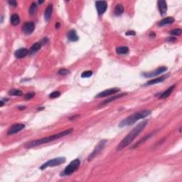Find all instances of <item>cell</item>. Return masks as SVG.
Listing matches in <instances>:
<instances>
[{"mask_svg":"<svg viewBox=\"0 0 182 182\" xmlns=\"http://www.w3.org/2000/svg\"><path fill=\"white\" fill-rule=\"evenodd\" d=\"M147 123H148L147 120H144L142 122H140L139 124H137L136 127L131 131L130 132H129L127 135V136L124 137L123 140L119 142V144L117 145V151L122 150L125 147H127V146H129V145L135 140V138L142 132V130L145 128V127H146Z\"/></svg>","mask_w":182,"mask_h":182,"instance_id":"1","label":"cell"},{"mask_svg":"<svg viewBox=\"0 0 182 182\" xmlns=\"http://www.w3.org/2000/svg\"><path fill=\"white\" fill-rule=\"evenodd\" d=\"M73 129H68V130H66L65 131H63V132H59L58 134H56V135H51V136H49L44 137V138H41L39 139V140H33L32 142H30L27 143L26 144V148L27 149H31V148L36 147L39 146V145L44 144L46 143H49L51 142L54 141V140H56L58 139L61 138V137H63L66 135H69L71 134L72 132H73Z\"/></svg>","mask_w":182,"mask_h":182,"instance_id":"2","label":"cell"},{"mask_svg":"<svg viewBox=\"0 0 182 182\" xmlns=\"http://www.w3.org/2000/svg\"><path fill=\"white\" fill-rule=\"evenodd\" d=\"M151 111L149 110H144L139 111L137 113H134L133 115L129 116V117L124 119L123 120L121 121L120 123L119 124V127H126V126L132 125V124H135L139 119H144V118L149 116V115H151Z\"/></svg>","mask_w":182,"mask_h":182,"instance_id":"3","label":"cell"},{"mask_svg":"<svg viewBox=\"0 0 182 182\" xmlns=\"http://www.w3.org/2000/svg\"><path fill=\"white\" fill-rule=\"evenodd\" d=\"M80 165H81V161H80V159H74V160L72 161V162L65 167L63 172L61 174V175L63 176L71 175L72 174L74 173V172L79 168Z\"/></svg>","mask_w":182,"mask_h":182,"instance_id":"4","label":"cell"},{"mask_svg":"<svg viewBox=\"0 0 182 182\" xmlns=\"http://www.w3.org/2000/svg\"><path fill=\"white\" fill-rule=\"evenodd\" d=\"M65 162V157H57L54 158V159H50L48 162L44 163V164L41 166L40 169L41 170H44L48 167H57V166L60 165V164H63Z\"/></svg>","mask_w":182,"mask_h":182,"instance_id":"5","label":"cell"},{"mask_svg":"<svg viewBox=\"0 0 182 182\" xmlns=\"http://www.w3.org/2000/svg\"><path fill=\"white\" fill-rule=\"evenodd\" d=\"M106 142H107V140H102V141H100V142H99L98 144L96 146V147H95V149H94V151H92V152L90 154V156H88V161L92 160L95 156H96L97 155H98V154L101 152L102 150L104 149L105 144H106Z\"/></svg>","mask_w":182,"mask_h":182,"instance_id":"6","label":"cell"},{"mask_svg":"<svg viewBox=\"0 0 182 182\" xmlns=\"http://www.w3.org/2000/svg\"><path fill=\"white\" fill-rule=\"evenodd\" d=\"M120 91V89L117 88H110L108 90H105L102 92H100V93H98V95L95 96V98H104V97H108L110 96V95H113V94L117 93V92Z\"/></svg>","mask_w":182,"mask_h":182,"instance_id":"7","label":"cell"},{"mask_svg":"<svg viewBox=\"0 0 182 182\" xmlns=\"http://www.w3.org/2000/svg\"><path fill=\"white\" fill-rule=\"evenodd\" d=\"M35 29V24L32 22H25L22 26V31L25 35L31 34Z\"/></svg>","mask_w":182,"mask_h":182,"instance_id":"8","label":"cell"},{"mask_svg":"<svg viewBox=\"0 0 182 182\" xmlns=\"http://www.w3.org/2000/svg\"><path fill=\"white\" fill-rule=\"evenodd\" d=\"M167 70V67H160V68H156L155 71L149 72V73H143V76L145 78H153V77H156V76H159V74H162V73L165 72Z\"/></svg>","mask_w":182,"mask_h":182,"instance_id":"9","label":"cell"},{"mask_svg":"<svg viewBox=\"0 0 182 182\" xmlns=\"http://www.w3.org/2000/svg\"><path fill=\"white\" fill-rule=\"evenodd\" d=\"M95 7H96L98 14L101 15V14H104L105 11L107 10L108 4H107V2L105 1H96V2H95Z\"/></svg>","mask_w":182,"mask_h":182,"instance_id":"10","label":"cell"},{"mask_svg":"<svg viewBox=\"0 0 182 182\" xmlns=\"http://www.w3.org/2000/svg\"><path fill=\"white\" fill-rule=\"evenodd\" d=\"M24 127L25 125L24 124H14L9 129V130L7 132V135H14V134L17 133V132H20L23 129H24Z\"/></svg>","mask_w":182,"mask_h":182,"instance_id":"11","label":"cell"},{"mask_svg":"<svg viewBox=\"0 0 182 182\" xmlns=\"http://www.w3.org/2000/svg\"><path fill=\"white\" fill-rule=\"evenodd\" d=\"M29 53V51L28 49H25V48H22V49H19L17 50L14 53V56L16 58H22L26 56Z\"/></svg>","mask_w":182,"mask_h":182,"instance_id":"12","label":"cell"},{"mask_svg":"<svg viewBox=\"0 0 182 182\" xmlns=\"http://www.w3.org/2000/svg\"><path fill=\"white\" fill-rule=\"evenodd\" d=\"M158 8H159V10L160 14L162 15H164L167 13V4L165 1L164 0H160V1H158Z\"/></svg>","mask_w":182,"mask_h":182,"instance_id":"13","label":"cell"},{"mask_svg":"<svg viewBox=\"0 0 182 182\" xmlns=\"http://www.w3.org/2000/svg\"><path fill=\"white\" fill-rule=\"evenodd\" d=\"M125 95H127V93H122V94H120V95H115V96H114V97H110V98L107 99V100H105L103 102H102V103H100L99 106H100V107L104 106V105L108 104V103H110V102L114 101V100H117V99H119V98H122V97L125 96Z\"/></svg>","mask_w":182,"mask_h":182,"instance_id":"14","label":"cell"},{"mask_svg":"<svg viewBox=\"0 0 182 182\" xmlns=\"http://www.w3.org/2000/svg\"><path fill=\"white\" fill-rule=\"evenodd\" d=\"M67 36H68V40L70 41H72V42H76V41H78V39H79L77 33H76L75 30H70L68 32Z\"/></svg>","mask_w":182,"mask_h":182,"instance_id":"15","label":"cell"},{"mask_svg":"<svg viewBox=\"0 0 182 182\" xmlns=\"http://www.w3.org/2000/svg\"><path fill=\"white\" fill-rule=\"evenodd\" d=\"M53 12V4H49L47 7H46L45 12H44V19L46 22H49L51 18Z\"/></svg>","mask_w":182,"mask_h":182,"instance_id":"16","label":"cell"},{"mask_svg":"<svg viewBox=\"0 0 182 182\" xmlns=\"http://www.w3.org/2000/svg\"><path fill=\"white\" fill-rule=\"evenodd\" d=\"M167 78V76H161V77L156 78H155V79L150 80L149 81H148V82L145 84V85H152L159 83H162L163 82V81H165Z\"/></svg>","mask_w":182,"mask_h":182,"instance_id":"17","label":"cell"},{"mask_svg":"<svg viewBox=\"0 0 182 182\" xmlns=\"http://www.w3.org/2000/svg\"><path fill=\"white\" fill-rule=\"evenodd\" d=\"M174 88H175V85H173L170 86L168 89H167V90L164 91V92H163L161 94V95L159 96V99H165V98H168L169 95L172 93V92H173L174 89Z\"/></svg>","mask_w":182,"mask_h":182,"instance_id":"18","label":"cell"},{"mask_svg":"<svg viewBox=\"0 0 182 182\" xmlns=\"http://www.w3.org/2000/svg\"><path fill=\"white\" fill-rule=\"evenodd\" d=\"M175 19L173 18V17H167V18L163 19L162 20H161L159 23V26H167V25L172 24L174 22Z\"/></svg>","mask_w":182,"mask_h":182,"instance_id":"19","label":"cell"},{"mask_svg":"<svg viewBox=\"0 0 182 182\" xmlns=\"http://www.w3.org/2000/svg\"><path fill=\"white\" fill-rule=\"evenodd\" d=\"M124 12V7L122 4H119L115 8L114 14L115 16H120Z\"/></svg>","mask_w":182,"mask_h":182,"instance_id":"20","label":"cell"},{"mask_svg":"<svg viewBox=\"0 0 182 182\" xmlns=\"http://www.w3.org/2000/svg\"><path fill=\"white\" fill-rule=\"evenodd\" d=\"M20 23V18L17 14H12L11 17V24L13 26H17Z\"/></svg>","mask_w":182,"mask_h":182,"instance_id":"21","label":"cell"},{"mask_svg":"<svg viewBox=\"0 0 182 182\" xmlns=\"http://www.w3.org/2000/svg\"><path fill=\"white\" fill-rule=\"evenodd\" d=\"M116 51L119 55H124L129 52V49L127 46H121V47H118L116 49Z\"/></svg>","mask_w":182,"mask_h":182,"instance_id":"22","label":"cell"},{"mask_svg":"<svg viewBox=\"0 0 182 182\" xmlns=\"http://www.w3.org/2000/svg\"><path fill=\"white\" fill-rule=\"evenodd\" d=\"M41 48V43H35L34 44H33L32 46L31 47V49H30L29 50V53H33L35 52H37L38 51L40 50Z\"/></svg>","mask_w":182,"mask_h":182,"instance_id":"23","label":"cell"},{"mask_svg":"<svg viewBox=\"0 0 182 182\" xmlns=\"http://www.w3.org/2000/svg\"><path fill=\"white\" fill-rule=\"evenodd\" d=\"M37 9L38 6L37 4H36V3L33 2L32 4H31V6H30L29 14H31V15H34V14L36 13V12H37Z\"/></svg>","mask_w":182,"mask_h":182,"instance_id":"24","label":"cell"},{"mask_svg":"<svg viewBox=\"0 0 182 182\" xmlns=\"http://www.w3.org/2000/svg\"><path fill=\"white\" fill-rule=\"evenodd\" d=\"M9 95H12V96H22L23 95V92L19 90L14 89V90H11L9 91Z\"/></svg>","mask_w":182,"mask_h":182,"instance_id":"25","label":"cell"},{"mask_svg":"<svg viewBox=\"0 0 182 182\" xmlns=\"http://www.w3.org/2000/svg\"><path fill=\"white\" fill-rule=\"evenodd\" d=\"M154 135V132H152V133H151V134H149V135H147V136H145L144 137V138H143V139H142V140H140V141H139V142H137V143L136 144H135V146H134V148H135V147H138V146H139V145H140V144H142V143H143V142H144V141H145V140H147V139H149V138H150V137H151V136H152V135Z\"/></svg>","mask_w":182,"mask_h":182,"instance_id":"26","label":"cell"},{"mask_svg":"<svg viewBox=\"0 0 182 182\" xmlns=\"http://www.w3.org/2000/svg\"><path fill=\"white\" fill-rule=\"evenodd\" d=\"M182 33V30L181 28H175V29L171 31L169 33L172 36H181Z\"/></svg>","mask_w":182,"mask_h":182,"instance_id":"27","label":"cell"},{"mask_svg":"<svg viewBox=\"0 0 182 182\" xmlns=\"http://www.w3.org/2000/svg\"><path fill=\"white\" fill-rule=\"evenodd\" d=\"M71 73V71L68 69H65V68H61L58 71V74L61 75V76H65V75H68Z\"/></svg>","mask_w":182,"mask_h":182,"instance_id":"28","label":"cell"},{"mask_svg":"<svg viewBox=\"0 0 182 182\" xmlns=\"http://www.w3.org/2000/svg\"><path fill=\"white\" fill-rule=\"evenodd\" d=\"M60 95V92H59V91H53V92H51V93L49 95V97H50V98H58L59 96Z\"/></svg>","mask_w":182,"mask_h":182,"instance_id":"29","label":"cell"},{"mask_svg":"<svg viewBox=\"0 0 182 182\" xmlns=\"http://www.w3.org/2000/svg\"><path fill=\"white\" fill-rule=\"evenodd\" d=\"M92 76V72L91 71H86L83 72L81 75L82 78H90V76Z\"/></svg>","mask_w":182,"mask_h":182,"instance_id":"30","label":"cell"},{"mask_svg":"<svg viewBox=\"0 0 182 182\" xmlns=\"http://www.w3.org/2000/svg\"><path fill=\"white\" fill-rule=\"evenodd\" d=\"M35 95V92H28V93L26 94V95H24V99L25 100H31V99H32L33 97H34Z\"/></svg>","mask_w":182,"mask_h":182,"instance_id":"31","label":"cell"},{"mask_svg":"<svg viewBox=\"0 0 182 182\" xmlns=\"http://www.w3.org/2000/svg\"><path fill=\"white\" fill-rule=\"evenodd\" d=\"M8 3L10 6H12L13 7H16L17 6V2L15 1V0H9L8 1Z\"/></svg>","mask_w":182,"mask_h":182,"instance_id":"32","label":"cell"},{"mask_svg":"<svg viewBox=\"0 0 182 182\" xmlns=\"http://www.w3.org/2000/svg\"><path fill=\"white\" fill-rule=\"evenodd\" d=\"M135 34H136V33H135L134 31H128L126 33V35H127V36H135Z\"/></svg>","mask_w":182,"mask_h":182,"instance_id":"33","label":"cell"},{"mask_svg":"<svg viewBox=\"0 0 182 182\" xmlns=\"http://www.w3.org/2000/svg\"><path fill=\"white\" fill-rule=\"evenodd\" d=\"M59 26H60V24L58 23V22H57L56 24V28H58Z\"/></svg>","mask_w":182,"mask_h":182,"instance_id":"34","label":"cell"},{"mask_svg":"<svg viewBox=\"0 0 182 182\" xmlns=\"http://www.w3.org/2000/svg\"><path fill=\"white\" fill-rule=\"evenodd\" d=\"M25 108H26V107L23 106V107H19V110H24Z\"/></svg>","mask_w":182,"mask_h":182,"instance_id":"35","label":"cell"}]
</instances>
